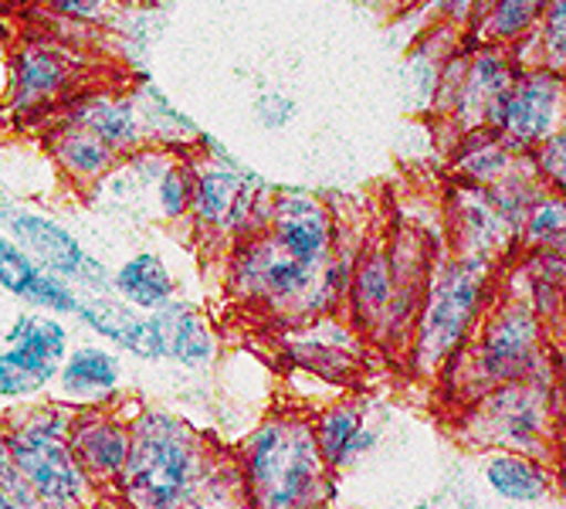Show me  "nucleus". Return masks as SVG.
<instances>
[{
  "label": "nucleus",
  "instance_id": "obj_11",
  "mask_svg": "<svg viewBox=\"0 0 566 509\" xmlns=\"http://www.w3.org/2000/svg\"><path fill=\"white\" fill-rule=\"evenodd\" d=\"M153 326H157V340H160V356L167 361H177L184 367H203L211 364L214 356V336L203 323V316L193 310V305L170 299L160 310H153Z\"/></svg>",
  "mask_w": 566,
  "mask_h": 509
},
{
  "label": "nucleus",
  "instance_id": "obj_23",
  "mask_svg": "<svg viewBox=\"0 0 566 509\" xmlns=\"http://www.w3.org/2000/svg\"><path fill=\"white\" fill-rule=\"evenodd\" d=\"M353 295H356L359 313H367V316H380L390 305V262L380 248L359 259L353 272Z\"/></svg>",
  "mask_w": 566,
  "mask_h": 509
},
{
  "label": "nucleus",
  "instance_id": "obj_21",
  "mask_svg": "<svg viewBox=\"0 0 566 509\" xmlns=\"http://www.w3.org/2000/svg\"><path fill=\"white\" fill-rule=\"evenodd\" d=\"M8 346L41 356V361H51V364H62L69 353V330L55 316H44L41 310L24 313L8 330Z\"/></svg>",
  "mask_w": 566,
  "mask_h": 509
},
{
  "label": "nucleus",
  "instance_id": "obj_26",
  "mask_svg": "<svg viewBox=\"0 0 566 509\" xmlns=\"http://www.w3.org/2000/svg\"><path fill=\"white\" fill-rule=\"evenodd\" d=\"M41 276H44V269L34 266L11 238L0 235V289H8L11 295L28 302L34 295Z\"/></svg>",
  "mask_w": 566,
  "mask_h": 509
},
{
  "label": "nucleus",
  "instance_id": "obj_30",
  "mask_svg": "<svg viewBox=\"0 0 566 509\" xmlns=\"http://www.w3.org/2000/svg\"><path fill=\"white\" fill-rule=\"evenodd\" d=\"M543 48H546V69H563L566 59V0H546V11H543Z\"/></svg>",
  "mask_w": 566,
  "mask_h": 509
},
{
  "label": "nucleus",
  "instance_id": "obj_14",
  "mask_svg": "<svg viewBox=\"0 0 566 509\" xmlns=\"http://www.w3.org/2000/svg\"><path fill=\"white\" fill-rule=\"evenodd\" d=\"M55 377H59V384H62V391L69 397L95 401V397H106L109 391L119 387L123 364L102 346H78L75 353L65 356V364H59Z\"/></svg>",
  "mask_w": 566,
  "mask_h": 509
},
{
  "label": "nucleus",
  "instance_id": "obj_8",
  "mask_svg": "<svg viewBox=\"0 0 566 509\" xmlns=\"http://www.w3.org/2000/svg\"><path fill=\"white\" fill-rule=\"evenodd\" d=\"M539 346V326L533 310L523 302L505 305V310L489 323L482 340V371L492 381H516L530 371Z\"/></svg>",
  "mask_w": 566,
  "mask_h": 509
},
{
  "label": "nucleus",
  "instance_id": "obj_24",
  "mask_svg": "<svg viewBox=\"0 0 566 509\" xmlns=\"http://www.w3.org/2000/svg\"><path fill=\"white\" fill-rule=\"evenodd\" d=\"M509 146L495 133H475L465 143V153L458 157V170L475 184H495L509 174Z\"/></svg>",
  "mask_w": 566,
  "mask_h": 509
},
{
  "label": "nucleus",
  "instance_id": "obj_29",
  "mask_svg": "<svg viewBox=\"0 0 566 509\" xmlns=\"http://www.w3.org/2000/svg\"><path fill=\"white\" fill-rule=\"evenodd\" d=\"M190 190H193V174L184 164H170L157 180V200H160L164 218L177 221L190 215Z\"/></svg>",
  "mask_w": 566,
  "mask_h": 509
},
{
  "label": "nucleus",
  "instance_id": "obj_9",
  "mask_svg": "<svg viewBox=\"0 0 566 509\" xmlns=\"http://www.w3.org/2000/svg\"><path fill=\"white\" fill-rule=\"evenodd\" d=\"M75 316L95 330L102 340L116 343L119 350L139 356V361H160V340H157V326H153V316L136 310V305L123 302V299H106V295H78V310Z\"/></svg>",
  "mask_w": 566,
  "mask_h": 509
},
{
  "label": "nucleus",
  "instance_id": "obj_18",
  "mask_svg": "<svg viewBox=\"0 0 566 509\" xmlns=\"http://www.w3.org/2000/svg\"><path fill=\"white\" fill-rule=\"evenodd\" d=\"M485 479L492 492L509 502H536L549 492V472L526 455H495L485 466Z\"/></svg>",
  "mask_w": 566,
  "mask_h": 509
},
{
  "label": "nucleus",
  "instance_id": "obj_22",
  "mask_svg": "<svg viewBox=\"0 0 566 509\" xmlns=\"http://www.w3.org/2000/svg\"><path fill=\"white\" fill-rule=\"evenodd\" d=\"M59 364L41 361V356L21 353V350H4L0 353V394L4 397H28L38 394L48 381H55Z\"/></svg>",
  "mask_w": 566,
  "mask_h": 509
},
{
  "label": "nucleus",
  "instance_id": "obj_17",
  "mask_svg": "<svg viewBox=\"0 0 566 509\" xmlns=\"http://www.w3.org/2000/svg\"><path fill=\"white\" fill-rule=\"evenodd\" d=\"M51 153H55V160L62 164V170H69L75 180L106 177L116 167V157H119V153L102 143L98 136H92L82 126H69V123H65V129L55 133V139H51Z\"/></svg>",
  "mask_w": 566,
  "mask_h": 509
},
{
  "label": "nucleus",
  "instance_id": "obj_34",
  "mask_svg": "<svg viewBox=\"0 0 566 509\" xmlns=\"http://www.w3.org/2000/svg\"><path fill=\"white\" fill-rule=\"evenodd\" d=\"M0 79H4V62H0Z\"/></svg>",
  "mask_w": 566,
  "mask_h": 509
},
{
  "label": "nucleus",
  "instance_id": "obj_3",
  "mask_svg": "<svg viewBox=\"0 0 566 509\" xmlns=\"http://www.w3.org/2000/svg\"><path fill=\"white\" fill-rule=\"evenodd\" d=\"M485 254H465L461 262H451L441 272V282L428 302V313L421 323V356L428 364H438L465 340L469 326L479 316V305L485 299Z\"/></svg>",
  "mask_w": 566,
  "mask_h": 509
},
{
  "label": "nucleus",
  "instance_id": "obj_1",
  "mask_svg": "<svg viewBox=\"0 0 566 509\" xmlns=\"http://www.w3.org/2000/svg\"><path fill=\"white\" fill-rule=\"evenodd\" d=\"M316 432L302 422H269L248 445L254 509H313L323 489Z\"/></svg>",
  "mask_w": 566,
  "mask_h": 509
},
{
  "label": "nucleus",
  "instance_id": "obj_32",
  "mask_svg": "<svg viewBox=\"0 0 566 509\" xmlns=\"http://www.w3.org/2000/svg\"><path fill=\"white\" fill-rule=\"evenodd\" d=\"M566 164V136L563 129H556L553 136H546L539 143V153H536V170L543 174L546 184H553L556 190H563V167Z\"/></svg>",
  "mask_w": 566,
  "mask_h": 509
},
{
  "label": "nucleus",
  "instance_id": "obj_13",
  "mask_svg": "<svg viewBox=\"0 0 566 509\" xmlns=\"http://www.w3.org/2000/svg\"><path fill=\"white\" fill-rule=\"evenodd\" d=\"M72 455L92 476H119L129 451V432L109 418H88L72 432Z\"/></svg>",
  "mask_w": 566,
  "mask_h": 509
},
{
  "label": "nucleus",
  "instance_id": "obj_10",
  "mask_svg": "<svg viewBox=\"0 0 566 509\" xmlns=\"http://www.w3.org/2000/svg\"><path fill=\"white\" fill-rule=\"evenodd\" d=\"M69 82V62L51 48L28 44L11 59L8 69V98L14 113H34L48 106Z\"/></svg>",
  "mask_w": 566,
  "mask_h": 509
},
{
  "label": "nucleus",
  "instance_id": "obj_25",
  "mask_svg": "<svg viewBox=\"0 0 566 509\" xmlns=\"http://www.w3.org/2000/svg\"><path fill=\"white\" fill-rule=\"evenodd\" d=\"M275 245V241H272ZM319 279V269H308L295 259H289L285 251L272 248L269 262H265V272H262V289L259 295H272V299H298L305 295L308 289L316 285Z\"/></svg>",
  "mask_w": 566,
  "mask_h": 509
},
{
  "label": "nucleus",
  "instance_id": "obj_36",
  "mask_svg": "<svg viewBox=\"0 0 566 509\" xmlns=\"http://www.w3.org/2000/svg\"><path fill=\"white\" fill-rule=\"evenodd\" d=\"M454 4H461V0H454Z\"/></svg>",
  "mask_w": 566,
  "mask_h": 509
},
{
  "label": "nucleus",
  "instance_id": "obj_28",
  "mask_svg": "<svg viewBox=\"0 0 566 509\" xmlns=\"http://www.w3.org/2000/svg\"><path fill=\"white\" fill-rule=\"evenodd\" d=\"M563 200L559 197H543L536 200L526 221H523V235L530 245L536 248H563Z\"/></svg>",
  "mask_w": 566,
  "mask_h": 509
},
{
  "label": "nucleus",
  "instance_id": "obj_2",
  "mask_svg": "<svg viewBox=\"0 0 566 509\" xmlns=\"http://www.w3.org/2000/svg\"><path fill=\"white\" fill-rule=\"evenodd\" d=\"M193 466L197 448L190 432L164 412H146L129 435L126 496L136 509H177L193 482Z\"/></svg>",
  "mask_w": 566,
  "mask_h": 509
},
{
  "label": "nucleus",
  "instance_id": "obj_31",
  "mask_svg": "<svg viewBox=\"0 0 566 509\" xmlns=\"http://www.w3.org/2000/svg\"><path fill=\"white\" fill-rule=\"evenodd\" d=\"M298 106H295V98L272 89V92H262L259 98H254V120H259L265 129H285L292 120H295Z\"/></svg>",
  "mask_w": 566,
  "mask_h": 509
},
{
  "label": "nucleus",
  "instance_id": "obj_20",
  "mask_svg": "<svg viewBox=\"0 0 566 509\" xmlns=\"http://www.w3.org/2000/svg\"><path fill=\"white\" fill-rule=\"evenodd\" d=\"M316 445L326 466H349L356 455H364L374 445V435L364 428L353 407H333V412L316 428Z\"/></svg>",
  "mask_w": 566,
  "mask_h": 509
},
{
  "label": "nucleus",
  "instance_id": "obj_15",
  "mask_svg": "<svg viewBox=\"0 0 566 509\" xmlns=\"http://www.w3.org/2000/svg\"><path fill=\"white\" fill-rule=\"evenodd\" d=\"M113 289L123 295V302L136 305L143 313L160 310L174 299V279L153 251H139L129 262H123L113 272Z\"/></svg>",
  "mask_w": 566,
  "mask_h": 509
},
{
  "label": "nucleus",
  "instance_id": "obj_4",
  "mask_svg": "<svg viewBox=\"0 0 566 509\" xmlns=\"http://www.w3.org/2000/svg\"><path fill=\"white\" fill-rule=\"evenodd\" d=\"M485 123L509 149H533L563 129V79L556 69H533L485 110Z\"/></svg>",
  "mask_w": 566,
  "mask_h": 509
},
{
  "label": "nucleus",
  "instance_id": "obj_7",
  "mask_svg": "<svg viewBox=\"0 0 566 509\" xmlns=\"http://www.w3.org/2000/svg\"><path fill=\"white\" fill-rule=\"evenodd\" d=\"M272 241L289 259L319 269L333 251V215L326 204L302 190H282L272 204Z\"/></svg>",
  "mask_w": 566,
  "mask_h": 509
},
{
  "label": "nucleus",
  "instance_id": "obj_6",
  "mask_svg": "<svg viewBox=\"0 0 566 509\" xmlns=\"http://www.w3.org/2000/svg\"><path fill=\"white\" fill-rule=\"evenodd\" d=\"M0 225L11 231V241L44 272L62 276L65 282H82L88 289L113 285V276L102 269V262L92 259L65 225L24 208H4L0 211Z\"/></svg>",
  "mask_w": 566,
  "mask_h": 509
},
{
  "label": "nucleus",
  "instance_id": "obj_16",
  "mask_svg": "<svg viewBox=\"0 0 566 509\" xmlns=\"http://www.w3.org/2000/svg\"><path fill=\"white\" fill-rule=\"evenodd\" d=\"M244 180L231 170H203L193 177L190 215L203 228H234V211L241 200Z\"/></svg>",
  "mask_w": 566,
  "mask_h": 509
},
{
  "label": "nucleus",
  "instance_id": "obj_35",
  "mask_svg": "<svg viewBox=\"0 0 566 509\" xmlns=\"http://www.w3.org/2000/svg\"><path fill=\"white\" fill-rule=\"evenodd\" d=\"M438 509H458V506H438Z\"/></svg>",
  "mask_w": 566,
  "mask_h": 509
},
{
  "label": "nucleus",
  "instance_id": "obj_33",
  "mask_svg": "<svg viewBox=\"0 0 566 509\" xmlns=\"http://www.w3.org/2000/svg\"><path fill=\"white\" fill-rule=\"evenodd\" d=\"M48 4H51V8H59L62 14L92 21V18L102 14V8H106V0H48Z\"/></svg>",
  "mask_w": 566,
  "mask_h": 509
},
{
  "label": "nucleus",
  "instance_id": "obj_27",
  "mask_svg": "<svg viewBox=\"0 0 566 509\" xmlns=\"http://www.w3.org/2000/svg\"><path fill=\"white\" fill-rule=\"evenodd\" d=\"M543 11H546V0H499L485 28L499 41H516L533 31Z\"/></svg>",
  "mask_w": 566,
  "mask_h": 509
},
{
  "label": "nucleus",
  "instance_id": "obj_19",
  "mask_svg": "<svg viewBox=\"0 0 566 509\" xmlns=\"http://www.w3.org/2000/svg\"><path fill=\"white\" fill-rule=\"evenodd\" d=\"M512 82H516V75H512V65L505 62L502 51H482V55H475V62L469 65L465 79H461L454 106L469 110V113L475 110L485 116V110L502 92H509Z\"/></svg>",
  "mask_w": 566,
  "mask_h": 509
},
{
  "label": "nucleus",
  "instance_id": "obj_5",
  "mask_svg": "<svg viewBox=\"0 0 566 509\" xmlns=\"http://www.w3.org/2000/svg\"><path fill=\"white\" fill-rule=\"evenodd\" d=\"M8 451L38 499L55 506H72L82 499L85 479L69 442L62 438V422L38 418L28 428H18L8 435Z\"/></svg>",
  "mask_w": 566,
  "mask_h": 509
},
{
  "label": "nucleus",
  "instance_id": "obj_12",
  "mask_svg": "<svg viewBox=\"0 0 566 509\" xmlns=\"http://www.w3.org/2000/svg\"><path fill=\"white\" fill-rule=\"evenodd\" d=\"M69 126H82L92 136H98L106 146H113L116 153L136 149L146 133L139 126L133 98H116V95H88L78 106L69 113L65 120Z\"/></svg>",
  "mask_w": 566,
  "mask_h": 509
}]
</instances>
